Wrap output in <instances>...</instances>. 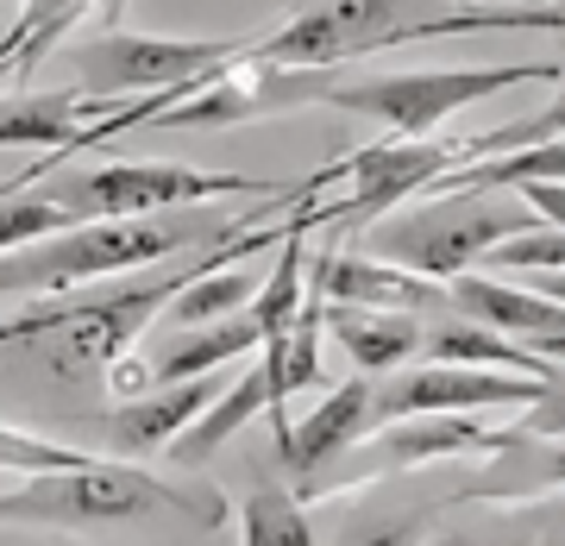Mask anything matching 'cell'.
<instances>
[{
    "label": "cell",
    "mask_w": 565,
    "mask_h": 546,
    "mask_svg": "<svg viewBox=\"0 0 565 546\" xmlns=\"http://www.w3.org/2000/svg\"><path fill=\"white\" fill-rule=\"evenodd\" d=\"M277 239H282V221L277 226H252L245 221V226H226V233H214V239L177 251V264L158 270V277H145V283L107 289V296H82V302L63 289L57 321L39 326V333L25 340V352H32L51 377H70V384H82V377H107V364L126 358V345L139 340L145 321H151L158 308H170V296H177L189 277H202V270H214V264L252 258V251H270Z\"/></svg>",
    "instance_id": "3"
},
{
    "label": "cell",
    "mask_w": 565,
    "mask_h": 546,
    "mask_svg": "<svg viewBox=\"0 0 565 546\" xmlns=\"http://www.w3.org/2000/svg\"><path fill=\"white\" fill-rule=\"evenodd\" d=\"M82 221L102 214H177V207L226 202V195H277L270 182L239 176V170H195V163H102L82 170L63 189Z\"/></svg>",
    "instance_id": "10"
},
{
    "label": "cell",
    "mask_w": 565,
    "mask_h": 546,
    "mask_svg": "<svg viewBox=\"0 0 565 546\" xmlns=\"http://www.w3.org/2000/svg\"><path fill=\"white\" fill-rule=\"evenodd\" d=\"M515 195H522L541 221H565V189L559 176H534V182H515Z\"/></svg>",
    "instance_id": "27"
},
{
    "label": "cell",
    "mask_w": 565,
    "mask_h": 546,
    "mask_svg": "<svg viewBox=\"0 0 565 546\" xmlns=\"http://www.w3.org/2000/svg\"><path fill=\"white\" fill-rule=\"evenodd\" d=\"M559 264H565L559 221H527V226H515V233H503L497 245H484L471 270H515V277H522V270H534L546 296H559Z\"/></svg>",
    "instance_id": "22"
},
{
    "label": "cell",
    "mask_w": 565,
    "mask_h": 546,
    "mask_svg": "<svg viewBox=\"0 0 565 546\" xmlns=\"http://www.w3.org/2000/svg\"><path fill=\"white\" fill-rule=\"evenodd\" d=\"M541 377H522V371H497V364H422V371H403L396 384L371 389V427L396 421V415H422V408H459V415H478V408H527L541 396Z\"/></svg>",
    "instance_id": "11"
},
{
    "label": "cell",
    "mask_w": 565,
    "mask_h": 546,
    "mask_svg": "<svg viewBox=\"0 0 565 546\" xmlns=\"http://www.w3.org/2000/svg\"><path fill=\"white\" fill-rule=\"evenodd\" d=\"M371 377H352V384L327 389L321 408H308L302 421H289V433L277 440L282 465H289V478L302 490L321 484V465L327 459H340L345 446H359L364 433H371Z\"/></svg>",
    "instance_id": "15"
},
{
    "label": "cell",
    "mask_w": 565,
    "mask_h": 546,
    "mask_svg": "<svg viewBox=\"0 0 565 546\" xmlns=\"http://www.w3.org/2000/svg\"><path fill=\"white\" fill-rule=\"evenodd\" d=\"M559 63H484V69H408V76H371V82H340L327 88V107L340 114H364V120H384L390 132H440L459 107L497 101L503 88L522 82H546L559 88Z\"/></svg>",
    "instance_id": "7"
},
{
    "label": "cell",
    "mask_w": 565,
    "mask_h": 546,
    "mask_svg": "<svg viewBox=\"0 0 565 546\" xmlns=\"http://www.w3.org/2000/svg\"><path fill=\"white\" fill-rule=\"evenodd\" d=\"M490 452H503V459H497L478 484H465L459 503H471V496H527V490H559V478H565L559 433L527 440L522 427H509V433H497V440H490Z\"/></svg>",
    "instance_id": "19"
},
{
    "label": "cell",
    "mask_w": 565,
    "mask_h": 546,
    "mask_svg": "<svg viewBox=\"0 0 565 546\" xmlns=\"http://www.w3.org/2000/svg\"><path fill=\"white\" fill-rule=\"evenodd\" d=\"M245 39H158V32H120L107 25L102 39L70 51V88L95 95V101H120V95H158L177 82H195L202 69L226 63Z\"/></svg>",
    "instance_id": "8"
},
{
    "label": "cell",
    "mask_w": 565,
    "mask_h": 546,
    "mask_svg": "<svg viewBox=\"0 0 565 546\" xmlns=\"http://www.w3.org/2000/svg\"><path fill=\"white\" fill-rule=\"evenodd\" d=\"M559 132V107H546L541 120L527 126H503V132H484V139H434V132H390V139H371L359 144L352 158L333 163V176H345L340 202H321L315 207V226L333 221V226H371L377 214L403 207L408 195H422L434 176H446L452 163H478L490 151H509V144H534V139H553Z\"/></svg>",
    "instance_id": "4"
},
{
    "label": "cell",
    "mask_w": 565,
    "mask_h": 546,
    "mask_svg": "<svg viewBox=\"0 0 565 546\" xmlns=\"http://www.w3.org/2000/svg\"><path fill=\"white\" fill-rule=\"evenodd\" d=\"M446 283H452L446 302L459 308V321H478V326H490V333L541 345L546 358H565V302L559 296L503 283L497 270H459V277H446Z\"/></svg>",
    "instance_id": "12"
},
{
    "label": "cell",
    "mask_w": 565,
    "mask_h": 546,
    "mask_svg": "<svg viewBox=\"0 0 565 546\" xmlns=\"http://www.w3.org/2000/svg\"><path fill=\"white\" fill-rule=\"evenodd\" d=\"M0 296H13V270H7V251H0Z\"/></svg>",
    "instance_id": "29"
},
{
    "label": "cell",
    "mask_w": 565,
    "mask_h": 546,
    "mask_svg": "<svg viewBox=\"0 0 565 546\" xmlns=\"http://www.w3.org/2000/svg\"><path fill=\"white\" fill-rule=\"evenodd\" d=\"M452 32H546L559 39L565 13L559 7H459V13H422L415 0H296V13L245 39V51L264 63H289V69H333L345 57H371L390 44L415 39H452Z\"/></svg>",
    "instance_id": "2"
},
{
    "label": "cell",
    "mask_w": 565,
    "mask_h": 546,
    "mask_svg": "<svg viewBox=\"0 0 565 546\" xmlns=\"http://www.w3.org/2000/svg\"><path fill=\"white\" fill-rule=\"evenodd\" d=\"M459 7H471V0H459ZM522 7H527V0H522ZM534 7H559V0H534Z\"/></svg>",
    "instance_id": "30"
},
{
    "label": "cell",
    "mask_w": 565,
    "mask_h": 546,
    "mask_svg": "<svg viewBox=\"0 0 565 546\" xmlns=\"http://www.w3.org/2000/svg\"><path fill=\"white\" fill-rule=\"evenodd\" d=\"M527 221H541V214L522 195H503V189H434L422 207L371 226V251L427 277V283H446V277L471 270L484 245H497L503 233H515Z\"/></svg>",
    "instance_id": "6"
},
{
    "label": "cell",
    "mask_w": 565,
    "mask_h": 546,
    "mask_svg": "<svg viewBox=\"0 0 565 546\" xmlns=\"http://www.w3.org/2000/svg\"><path fill=\"white\" fill-rule=\"evenodd\" d=\"M371 433H377V465L384 471L434 465V459H446V452H471V446L490 452V440H497V433H484V427L471 421V415H459V408L396 415V421H377Z\"/></svg>",
    "instance_id": "18"
},
{
    "label": "cell",
    "mask_w": 565,
    "mask_h": 546,
    "mask_svg": "<svg viewBox=\"0 0 565 546\" xmlns=\"http://www.w3.org/2000/svg\"><path fill=\"white\" fill-rule=\"evenodd\" d=\"M76 221L82 214L70 195H25V189H13V195H0V251L51 239V233H63V226H76Z\"/></svg>",
    "instance_id": "25"
},
{
    "label": "cell",
    "mask_w": 565,
    "mask_h": 546,
    "mask_svg": "<svg viewBox=\"0 0 565 546\" xmlns=\"http://www.w3.org/2000/svg\"><path fill=\"white\" fill-rule=\"evenodd\" d=\"M0 522L57 527V534H120V527H226V496L202 484H170L145 465L82 459L57 471H25V484L0 490Z\"/></svg>",
    "instance_id": "1"
},
{
    "label": "cell",
    "mask_w": 565,
    "mask_h": 546,
    "mask_svg": "<svg viewBox=\"0 0 565 546\" xmlns=\"http://www.w3.org/2000/svg\"><path fill=\"white\" fill-rule=\"evenodd\" d=\"M327 101L321 69H289V63H264L252 51H233L226 63H214L182 101L151 107L145 126H245L264 114H302V107Z\"/></svg>",
    "instance_id": "9"
},
{
    "label": "cell",
    "mask_w": 565,
    "mask_h": 546,
    "mask_svg": "<svg viewBox=\"0 0 565 546\" xmlns=\"http://www.w3.org/2000/svg\"><path fill=\"white\" fill-rule=\"evenodd\" d=\"M282 389H277V364H270V352H264L252 371H245L233 389H221L214 403L195 415V421L182 427L177 440H170V452H177L182 465H202V459H214V446L221 440H233L245 421H258V415H270V427H277V440L289 433V415H282Z\"/></svg>",
    "instance_id": "16"
},
{
    "label": "cell",
    "mask_w": 565,
    "mask_h": 546,
    "mask_svg": "<svg viewBox=\"0 0 565 546\" xmlns=\"http://www.w3.org/2000/svg\"><path fill=\"white\" fill-rule=\"evenodd\" d=\"M13 82H25V63H20V51H13V44L0 39V95H7Z\"/></svg>",
    "instance_id": "28"
},
{
    "label": "cell",
    "mask_w": 565,
    "mask_h": 546,
    "mask_svg": "<svg viewBox=\"0 0 565 546\" xmlns=\"http://www.w3.org/2000/svg\"><path fill=\"white\" fill-rule=\"evenodd\" d=\"M239 540H252V546H315L321 527L308 522L302 496H289V490H252L239 503Z\"/></svg>",
    "instance_id": "23"
},
{
    "label": "cell",
    "mask_w": 565,
    "mask_h": 546,
    "mask_svg": "<svg viewBox=\"0 0 565 546\" xmlns=\"http://www.w3.org/2000/svg\"><path fill=\"white\" fill-rule=\"evenodd\" d=\"M321 326L333 333V345L359 364L364 377L408 364L422 352V333H427L422 314H408V308H352V302H321Z\"/></svg>",
    "instance_id": "17"
},
{
    "label": "cell",
    "mask_w": 565,
    "mask_h": 546,
    "mask_svg": "<svg viewBox=\"0 0 565 546\" xmlns=\"http://www.w3.org/2000/svg\"><path fill=\"white\" fill-rule=\"evenodd\" d=\"M427 358L440 364H497V371H522V377H541V384H559V358L534 352L527 340H509V333H490L478 321H452L422 333Z\"/></svg>",
    "instance_id": "20"
},
{
    "label": "cell",
    "mask_w": 565,
    "mask_h": 546,
    "mask_svg": "<svg viewBox=\"0 0 565 546\" xmlns=\"http://www.w3.org/2000/svg\"><path fill=\"white\" fill-rule=\"evenodd\" d=\"M214 396H221L214 371L170 377V384H151V389H139V396H120V408L107 415V446L126 452V459H151V452H163Z\"/></svg>",
    "instance_id": "14"
},
{
    "label": "cell",
    "mask_w": 565,
    "mask_h": 546,
    "mask_svg": "<svg viewBox=\"0 0 565 546\" xmlns=\"http://www.w3.org/2000/svg\"><path fill=\"white\" fill-rule=\"evenodd\" d=\"M226 226H245V221H226ZM195 239H214V233L182 226L170 214H102V221H76L51 233V239L7 251V270H13V296H57V289L102 283V277H120V270H151V264L189 251Z\"/></svg>",
    "instance_id": "5"
},
{
    "label": "cell",
    "mask_w": 565,
    "mask_h": 546,
    "mask_svg": "<svg viewBox=\"0 0 565 546\" xmlns=\"http://www.w3.org/2000/svg\"><path fill=\"white\" fill-rule=\"evenodd\" d=\"M252 277L245 270H233V264H214V270H202V277H189V283L170 296V314H177L182 326H202V321H221V314H233V308L252 302Z\"/></svg>",
    "instance_id": "24"
},
{
    "label": "cell",
    "mask_w": 565,
    "mask_h": 546,
    "mask_svg": "<svg viewBox=\"0 0 565 546\" xmlns=\"http://www.w3.org/2000/svg\"><path fill=\"white\" fill-rule=\"evenodd\" d=\"M57 308H63V289L57 296H32V308H20V314H0V345H25L39 326L57 321Z\"/></svg>",
    "instance_id": "26"
},
{
    "label": "cell",
    "mask_w": 565,
    "mask_h": 546,
    "mask_svg": "<svg viewBox=\"0 0 565 546\" xmlns=\"http://www.w3.org/2000/svg\"><path fill=\"white\" fill-rule=\"evenodd\" d=\"M120 7H126V0H25L20 20H13V32H7V44L20 51L25 76H32V69H39V63L70 39L82 20L114 25V20H120Z\"/></svg>",
    "instance_id": "21"
},
{
    "label": "cell",
    "mask_w": 565,
    "mask_h": 546,
    "mask_svg": "<svg viewBox=\"0 0 565 546\" xmlns=\"http://www.w3.org/2000/svg\"><path fill=\"white\" fill-rule=\"evenodd\" d=\"M302 283L321 302H352V308H408V314H422V308L440 302V283H427V277H415V270H403V264H390V258L340 251V245L308 251Z\"/></svg>",
    "instance_id": "13"
}]
</instances>
